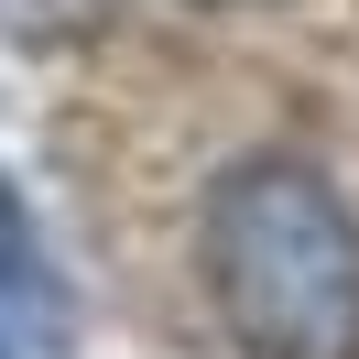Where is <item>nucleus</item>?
Wrapping results in <instances>:
<instances>
[{"label": "nucleus", "mask_w": 359, "mask_h": 359, "mask_svg": "<svg viewBox=\"0 0 359 359\" xmlns=\"http://www.w3.org/2000/svg\"><path fill=\"white\" fill-rule=\"evenodd\" d=\"M207 294L250 359H359V218L294 153H250L207 196Z\"/></svg>", "instance_id": "obj_1"}, {"label": "nucleus", "mask_w": 359, "mask_h": 359, "mask_svg": "<svg viewBox=\"0 0 359 359\" xmlns=\"http://www.w3.org/2000/svg\"><path fill=\"white\" fill-rule=\"evenodd\" d=\"M0 283L44 294V272H33V240H22V218H0Z\"/></svg>", "instance_id": "obj_2"}, {"label": "nucleus", "mask_w": 359, "mask_h": 359, "mask_svg": "<svg viewBox=\"0 0 359 359\" xmlns=\"http://www.w3.org/2000/svg\"><path fill=\"white\" fill-rule=\"evenodd\" d=\"M0 359H11V348H0Z\"/></svg>", "instance_id": "obj_3"}]
</instances>
